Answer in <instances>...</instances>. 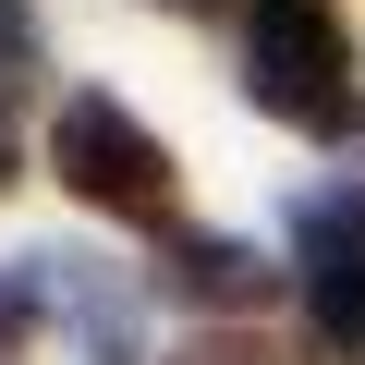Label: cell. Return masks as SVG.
<instances>
[{
    "label": "cell",
    "mask_w": 365,
    "mask_h": 365,
    "mask_svg": "<svg viewBox=\"0 0 365 365\" xmlns=\"http://www.w3.org/2000/svg\"><path fill=\"white\" fill-rule=\"evenodd\" d=\"M244 98L292 134H365L353 122V25L329 0H256L244 13Z\"/></svg>",
    "instance_id": "obj_1"
},
{
    "label": "cell",
    "mask_w": 365,
    "mask_h": 365,
    "mask_svg": "<svg viewBox=\"0 0 365 365\" xmlns=\"http://www.w3.org/2000/svg\"><path fill=\"white\" fill-rule=\"evenodd\" d=\"M49 170L73 182L86 207H110V220H170V146L122 110V98H98V86H73L61 98V122H49Z\"/></svg>",
    "instance_id": "obj_2"
},
{
    "label": "cell",
    "mask_w": 365,
    "mask_h": 365,
    "mask_svg": "<svg viewBox=\"0 0 365 365\" xmlns=\"http://www.w3.org/2000/svg\"><path fill=\"white\" fill-rule=\"evenodd\" d=\"M292 244H304L317 341H329V353H365V195H304Z\"/></svg>",
    "instance_id": "obj_3"
},
{
    "label": "cell",
    "mask_w": 365,
    "mask_h": 365,
    "mask_svg": "<svg viewBox=\"0 0 365 365\" xmlns=\"http://www.w3.org/2000/svg\"><path fill=\"white\" fill-rule=\"evenodd\" d=\"M158 292L207 304V317H256V304H268V268H256V244H232V232H158Z\"/></svg>",
    "instance_id": "obj_4"
},
{
    "label": "cell",
    "mask_w": 365,
    "mask_h": 365,
    "mask_svg": "<svg viewBox=\"0 0 365 365\" xmlns=\"http://www.w3.org/2000/svg\"><path fill=\"white\" fill-rule=\"evenodd\" d=\"M37 292H49V304H73V329H86V353H98V365H158V353L134 341V304H122V280H110V268H86V256H37Z\"/></svg>",
    "instance_id": "obj_5"
},
{
    "label": "cell",
    "mask_w": 365,
    "mask_h": 365,
    "mask_svg": "<svg viewBox=\"0 0 365 365\" xmlns=\"http://www.w3.org/2000/svg\"><path fill=\"white\" fill-rule=\"evenodd\" d=\"M49 73V49H37V13H25V0H0V98H13V86H37Z\"/></svg>",
    "instance_id": "obj_6"
},
{
    "label": "cell",
    "mask_w": 365,
    "mask_h": 365,
    "mask_svg": "<svg viewBox=\"0 0 365 365\" xmlns=\"http://www.w3.org/2000/svg\"><path fill=\"white\" fill-rule=\"evenodd\" d=\"M158 365H280V353H268L256 329H195V341H170Z\"/></svg>",
    "instance_id": "obj_7"
},
{
    "label": "cell",
    "mask_w": 365,
    "mask_h": 365,
    "mask_svg": "<svg viewBox=\"0 0 365 365\" xmlns=\"http://www.w3.org/2000/svg\"><path fill=\"white\" fill-rule=\"evenodd\" d=\"M37 317H49V292H37V280H13V268H0V353H13V341H25Z\"/></svg>",
    "instance_id": "obj_8"
},
{
    "label": "cell",
    "mask_w": 365,
    "mask_h": 365,
    "mask_svg": "<svg viewBox=\"0 0 365 365\" xmlns=\"http://www.w3.org/2000/svg\"><path fill=\"white\" fill-rule=\"evenodd\" d=\"M0 182H13V122H0Z\"/></svg>",
    "instance_id": "obj_9"
},
{
    "label": "cell",
    "mask_w": 365,
    "mask_h": 365,
    "mask_svg": "<svg viewBox=\"0 0 365 365\" xmlns=\"http://www.w3.org/2000/svg\"><path fill=\"white\" fill-rule=\"evenodd\" d=\"M182 13H195V0H182Z\"/></svg>",
    "instance_id": "obj_10"
},
{
    "label": "cell",
    "mask_w": 365,
    "mask_h": 365,
    "mask_svg": "<svg viewBox=\"0 0 365 365\" xmlns=\"http://www.w3.org/2000/svg\"><path fill=\"white\" fill-rule=\"evenodd\" d=\"M353 146H365V134H353Z\"/></svg>",
    "instance_id": "obj_11"
}]
</instances>
